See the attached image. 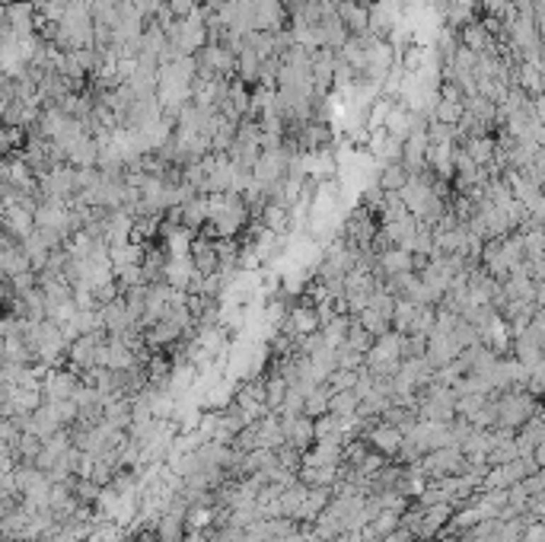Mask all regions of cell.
Returning <instances> with one entry per match:
<instances>
[{
	"mask_svg": "<svg viewBox=\"0 0 545 542\" xmlns=\"http://www.w3.org/2000/svg\"><path fill=\"white\" fill-rule=\"evenodd\" d=\"M370 440H373V446H379L383 453H396V450H402V431H396V427H389V425H383V427H377V431L370 434Z\"/></svg>",
	"mask_w": 545,
	"mask_h": 542,
	"instance_id": "obj_5",
	"label": "cell"
},
{
	"mask_svg": "<svg viewBox=\"0 0 545 542\" xmlns=\"http://www.w3.org/2000/svg\"><path fill=\"white\" fill-rule=\"evenodd\" d=\"M408 179H411V173L405 169V163H386L383 173H379V188L383 192H402Z\"/></svg>",
	"mask_w": 545,
	"mask_h": 542,
	"instance_id": "obj_4",
	"label": "cell"
},
{
	"mask_svg": "<svg viewBox=\"0 0 545 542\" xmlns=\"http://www.w3.org/2000/svg\"><path fill=\"white\" fill-rule=\"evenodd\" d=\"M415 265H418L415 252L389 246L386 252H379L377 255V275H383V278H396V275H408V271H415Z\"/></svg>",
	"mask_w": 545,
	"mask_h": 542,
	"instance_id": "obj_1",
	"label": "cell"
},
{
	"mask_svg": "<svg viewBox=\"0 0 545 542\" xmlns=\"http://www.w3.org/2000/svg\"><path fill=\"white\" fill-rule=\"evenodd\" d=\"M386 131L389 134H396L398 141H405V137L415 131V115H411V109L408 105H402L398 103L396 109H392V115H389V122H386Z\"/></svg>",
	"mask_w": 545,
	"mask_h": 542,
	"instance_id": "obj_3",
	"label": "cell"
},
{
	"mask_svg": "<svg viewBox=\"0 0 545 542\" xmlns=\"http://www.w3.org/2000/svg\"><path fill=\"white\" fill-rule=\"evenodd\" d=\"M166 7L173 10L176 20H188V16H195L201 10V0H166Z\"/></svg>",
	"mask_w": 545,
	"mask_h": 542,
	"instance_id": "obj_6",
	"label": "cell"
},
{
	"mask_svg": "<svg viewBox=\"0 0 545 542\" xmlns=\"http://www.w3.org/2000/svg\"><path fill=\"white\" fill-rule=\"evenodd\" d=\"M207 520H211V514H207V510H201V507H198V510H195V514H192V526H195V529H201V526H205Z\"/></svg>",
	"mask_w": 545,
	"mask_h": 542,
	"instance_id": "obj_7",
	"label": "cell"
},
{
	"mask_svg": "<svg viewBox=\"0 0 545 542\" xmlns=\"http://www.w3.org/2000/svg\"><path fill=\"white\" fill-rule=\"evenodd\" d=\"M338 16H341V23L348 26V33L351 35L370 33V7H364V4H357V0H341Z\"/></svg>",
	"mask_w": 545,
	"mask_h": 542,
	"instance_id": "obj_2",
	"label": "cell"
}]
</instances>
